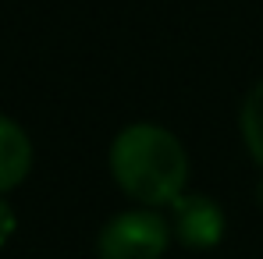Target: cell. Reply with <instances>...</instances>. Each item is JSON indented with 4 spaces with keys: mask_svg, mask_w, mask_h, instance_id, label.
Returning a JSON list of instances; mask_svg holds the SVG:
<instances>
[{
    "mask_svg": "<svg viewBox=\"0 0 263 259\" xmlns=\"http://www.w3.org/2000/svg\"><path fill=\"white\" fill-rule=\"evenodd\" d=\"M110 174L118 188L142 203L164 206L175 203L189 177V156L175 135L160 125H128L110 146Z\"/></svg>",
    "mask_w": 263,
    "mask_h": 259,
    "instance_id": "cell-1",
    "label": "cell"
},
{
    "mask_svg": "<svg viewBox=\"0 0 263 259\" xmlns=\"http://www.w3.org/2000/svg\"><path fill=\"white\" fill-rule=\"evenodd\" d=\"M171 227L153 210H128L103 224L96 238L100 259H160L167 252Z\"/></svg>",
    "mask_w": 263,
    "mask_h": 259,
    "instance_id": "cell-2",
    "label": "cell"
},
{
    "mask_svg": "<svg viewBox=\"0 0 263 259\" xmlns=\"http://www.w3.org/2000/svg\"><path fill=\"white\" fill-rule=\"evenodd\" d=\"M175 210V234L189 249H214L224 238V210L206 195H178Z\"/></svg>",
    "mask_w": 263,
    "mask_h": 259,
    "instance_id": "cell-3",
    "label": "cell"
},
{
    "mask_svg": "<svg viewBox=\"0 0 263 259\" xmlns=\"http://www.w3.org/2000/svg\"><path fill=\"white\" fill-rule=\"evenodd\" d=\"M32 167V142L18 121L0 114V195L18 188Z\"/></svg>",
    "mask_w": 263,
    "mask_h": 259,
    "instance_id": "cell-4",
    "label": "cell"
},
{
    "mask_svg": "<svg viewBox=\"0 0 263 259\" xmlns=\"http://www.w3.org/2000/svg\"><path fill=\"white\" fill-rule=\"evenodd\" d=\"M242 138H246L253 160L263 167V82L253 86V92L242 103Z\"/></svg>",
    "mask_w": 263,
    "mask_h": 259,
    "instance_id": "cell-5",
    "label": "cell"
},
{
    "mask_svg": "<svg viewBox=\"0 0 263 259\" xmlns=\"http://www.w3.org/2000/svg\"><path fill=\"white\" fill-rule=\"evenodd\" d=\"M14 227H18V220H14V210H11V206H7V199L0 195V249L11 242Z\"/></svg>",
    "mask_w": 263,
    "mask_h": 259,
    "instance_id": "cell-6",
    "label": "cell"
}]
</instances>
